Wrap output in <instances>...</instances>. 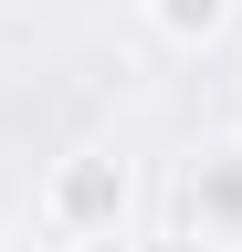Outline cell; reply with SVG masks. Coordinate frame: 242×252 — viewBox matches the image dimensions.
Segmentation results:
<instances>
[{
    "mask_svg": "<svg viewBox=\"0 0 242 252\" xmlns=\"http://www.w3.org/2000/svg\"><path fill=\"white\" fill-rule=\"evenodd\" d=\"M127 210H137V158L127 147L53 158V179H42V231L53 242H105V231H127Z\"/></svg>",
    "mask_w": 242,
    "mask_h": 252,
    "instance_id": "obj_1",
    "label": "cell"
},
{
    "mask_svg": "<svg viewBox=\"0 0 242 252\" xmlns=\"http://www.w3.org/2000/svg\"><path fill=\"white\" fill-rule=\"evenodd\" d=\"M179 220L200 252H242V137H210L179 158Z\"/></svg>",
    "mask_w": 242,
    "mask_h": 252,
    "instance_id": "obj_2",
    "label": "cell"
},
{
    "mask_svg": "<svg viewBox=\"0 0 242 252\" xmlns=\"http://www.w3.org/2000/svg\"><path fill=\"white\" fill-rule=\"evenodd\" d=\"M137 21H147V42H169V53H210L242 21V0H137Z\"/></svg>",
    "mask_w": 242,
    "mask_h": 252,
    "instance_id": "obj_3",
    "label": "cell"
},
{
    "mask_svg": "<svg viewBox=\"0 0 242 252\" xmlns=\"http://www.w3.org/2000/svg\"><path fill=\"white\" fill-rule=\"evenodd\" d=\"M0 252H74V242H53V231H0Z\"/></svg>",
    "mask_w": 242,
    "mask_h": 252,
    "instance_id": "obj_4",
    "label": "cell"
},
{
    "mask_svg": "<svg viewBox=\"0 0 242 252\" xmlns=\"http://www.w3.org/2000/svg\"><path fill=\"white\" fill-rule=\"evenodd\" d=\"M74 252H137V242H127V231H105V242H74Z\"/></svg>",
    "mask_w": 242,
    "mask_h": 252,
    "instance_id": "obj_5",
    "label": "cell"
}]
</instances>
